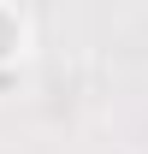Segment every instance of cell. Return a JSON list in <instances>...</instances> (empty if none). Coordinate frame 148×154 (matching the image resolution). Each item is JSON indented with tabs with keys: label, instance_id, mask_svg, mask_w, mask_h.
I'll use <instances>...</instances> for the list:
<instances>
[{
	"label": "cell",
	"instance_id": "6da1fadb",
	"mask_svg": "<svg viewBox=\"0 0 148 154\" xmlns=\"http://www.w3.org/2000/svg\"><path fill=\"white\" fill-rule=\"evenodd\" d=\"M6 48H12V24L0 18V54H6Z\"/></svg>",
	"mask_w": 148,
	"mask_h": 154
}]
</instances>
